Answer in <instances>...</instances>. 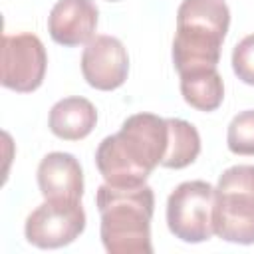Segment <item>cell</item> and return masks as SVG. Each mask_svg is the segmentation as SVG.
<instances>
[{
    "mask_svg": "<svg viewBox=\"0 0 254 254\" xmlns=\"http://www.w3.org/2000/svg\"><path fill=\"white\" fill-rule=\"evenodd\" d=\"M226 145L234 155H254V109L232 117L226 131Z\"/></svg>",
    "mask_w": 254,
    "mask_h": 254,
    "instance_id": "obj_14",
    "label": "cell"
},
{
    "mask_svg": "<svg viewBox=\"0 0 254 254\" xmlns=\"http://www.w3.org/2000/svg\"><path fill=\"white\" fill-rule=\"evenodd\" d=\"M167 149V119L153 113L127 117L115 135L105 137L95 151V165L113 187L145 185L161 165Z\"/></svg>",
    "mask_w": 254,
    "mask_h": 254,
    "instance_id": "obj_1",
    "label": "cell"
},
{
    "mask_svg": "<svg viewBox=\"0 0 254 254\" xmlns=\"http://www.w3.org/2000/svg\"><path fill=\"white\" fill-rule=\"evenodd\" d=\"M81 73L99 91L121 87L129 73V56L121 40L105 34L91 38L81 54Z\"/></svg>",
    "mask_w": 254,
    "mask_h": 254,
    "instance_id": "obj_8",
    "label": "cell"
},
{
    "mask_svg": "<svg viewBox=\"0 0 254 254\" xmlns=\"http://www.w3.org/2000/svg\"><path fill=\"white\" fill-rule=\"evenodd\" d=\"M214 187L206 181H185L167 198V226L183 242L198 244L214 234Z\"/></svg>",
    "mask_w": 254,
    "mask_h": 254,
    "instance_id": "obj_5",
    "label": "cell"
},
{
    "mask_svg": "<svg viewBox=\"0 0 254 254\" xmlns=\"http://www.w3.org/2000/svg\"><path fill=\"white\" fill-rule=\"evenodd\" d=\"M200 153V135L196 127L185 119H167V149L161 161L165 169H185Z\"/></svg>",
    "mask_w": 254,
    "mask_h": 254,
    "instance_id": "obj_13",
    "label": "cell"
},
{
    "mask_svg": "<svg viewBox=\"0 0 254 254\" xmlns=\"http://www.w3.org/2000/svg\"><path fill=\"white\" fill-rule=\"evenodd\" d=\"M228 26L230 10L224 0H183L173 40V64L179 75L216 67Z\"/></svg>",
    "mask_w": 254,
    "mask_h": 254,
    "instance_id": "obj_3",
    "label": "cell"
},
{
    "mask_svg": "<svg viewBox=\"0 0 254 254\" xmlns=\"http://www.w3.org/2000/svg\"><path fill=\"white\" fill-rule=\"evenodd\" d=\"M183 99L198 111H214L224 99V83L216 67H202L181 73Z\"/></svg>",
    "mask_w": 254,
    "mask_h": 254,
    "instance_id": "obj_12",
    "label": "cell"
},
{
    "mask_svg": "<svg viewBox=\"0 0 254 254\" xmlns=\"http://www.w3.org/2000/svg\"><path fill=\"white\" fill-rule=\"evenodd\" d=\"M97 210L101 214L99 234L109 254H151V218L155 194L149 185L97 189Z\"/></svg>",
    "mask_w": 254,
    "mask_h": 254,
    "instance_id": "obj_2",
    "label": "cell"
},
{
    "mask_svg": "<svg viewBox=\"0 0 254 254\" xmlns=\"http://www.w3.org/2000/svg\"><path fill=\"white\" fill-rule=\"evenodd\" d=\"M97 123V111L85 97L73 95L60 99L48 117L50 131L64 141H79L87 137Z\"/></svg>",
    "mask_w": 254,
    "mask_h": 254,
    "instance_id": "obj_11",
    "label": "cell"
},
{
    "mask_svg": "<svg viewBox=\"0 0 254 254\" xmlns=\"http://www.w3.org/2000/svg\"><path fill=\"white\" fill-rule=\"evenodd\" d=\"M212 226L220 240L254 244V165H234L218 177Z\"/></svg>",
    "mask_w": 254,
    "mask_h": 254,
    "instance_id": "obj_4",
    "label": "cell"
},
{
    "mask_svg": "<svg viewBox=\"0 0 254 254\" xmlns=\"http://www.w3.org/2000/svg\"><path fill=\"white\" fill-rule=\"evenodd\" d=\"M83 228L85 210L79 200H46L26 218L24 234L38 248H62L71 244Z\"/></svg>",
    "mask_w": 254,
    "mask_h": 254,
    "instance_id": "obj_6",
    "label": "cell"
},
{
    "mask_svg": "<svg viewBox=\"0 0 254 254\" xmlns=\"http://www.w3.org/2000/svg\"><path fill=\"white\" fill-rule=\"evenodd\" d=\"M97 16L93 0H58L48 16V32L60 46H81L93 38Z\"/></svg>",
    "mask_w": 254,
    "mask_h": 254,
    "instance_id": "obj_9",
    "label": "cell"
},
{
    "mask_svg": "<svg viewBox=\"0 0 254 254\" xmlns=\"http://www.w3.org/2000/svg\"><path fill=\"white\" fill-rule=\"evenodd\" d=\"M48 65V56L42 40L36 34L24 32L2 38V75L4 87L30 93L38 89L44 81Z\"/></svg>",
    "mask_w": 254,
    "mask_h": 254,
    "instance_id": "obj_7",
    "label": "cell"
},
{
    "mask_svg": "<svg viewBox=\"0 0 254 254\" xmlns=\"http://www.w3.org/2000/svg\"><path fill=\"white\" fill-rule=\"evenodd\" d=\"M38 187L46 200H81L83 171L71 153H48L38 165Z\"/></svg>",
    "mask_w": 254,
    "mask_h": 254,
    "instance_id": "obj_10",
    "label": "cell"
},
{
    "mask_svg": "<svg viewBox=\"0 0 254 254\" xmlns=\"http://www.w3.org/2000/svg\"><path fill=\"white\" fill-rule=\"evenodd\" d=\"M107 2H117V0H107Z\"/></svg>",
    "mask_w": 254,
    "mask_h": 254,
    "instance_id": "obj_16",
    "label": "cell"
},
{
    "mask_svg": "<svg viewBox=\"0 0 254 254\" xmlns=\"http://www.w3.org/2000/svg\"><path fill=\"white\" fill-rule=\"evenodd\" d=\"M232 69L236 77L254 85V34L242 38L232 50Z\"/></svg>",
    "mask_w": 254,
    "mask_h": 254,
    "instance_id": "obj_15",
    "label": "cell"
}]
</instances>
